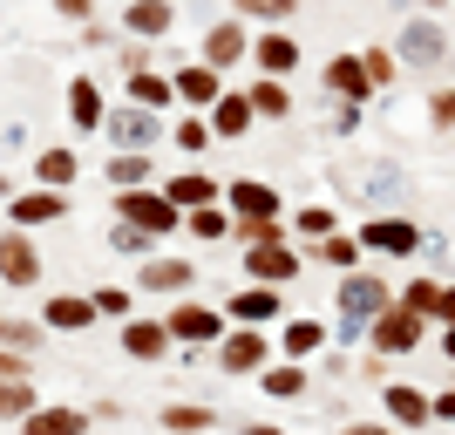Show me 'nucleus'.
<instances>
[{"mask_svg": "<svg viewBox=\"0 0 455 435\" xmlns=\"http://www.w3.org/2000/svg\"><path fill=\"white\" fill-rule=\"evenodd\" d=\"M387 306H395V286L380 279V272H367V265L340 272V279H333V341L361 347L367 326H374V313H387Z\"/></svg>", "mask_w": 455, "mask_h": 435, "instance_id": "1", "label": "nucleus"}, {"mask_svg": "<svg viewBox=\"0 0 455 435\" xmlns=\"http://www.w3.org/2000/svg\"><path fill=\"white\" fill-rule=\"evenodd\" d=\"M116 218H130L136 231H150V238H171V231H184V205H171V190H116Z\"/></svg>", "mask_w": 455, "mask_h": 435, "instance_id": "2", "label": "nucleus"}, {"mask_svg": "<svg viewBox=\"0 0 455 435\" xmlns=\"http://www.w3.org/2000/svg\"><path fill=\"white\" fill-rule=\"evenodd\" d=\"M361 231V246L374 252V259H415L421 246H428V231L408 218V211H374L367 225H354Z\"/></svg>", "mask_w": 455, "mask_h": 435, "instance_id": "3", "label": "nucleus"}, {"mask_svg": "<svg viewBox=\"0 0 455 435\" xmlns=\"http://www.w3.org/2000/svg\"><path fill=\"white\" fill-rule=\"evenodd\" d=\"M435 320H421L415 306H387V313H374V326H367V347H374L380 360H401V354H415L421 347V334H428Z\"/></svg>", "mask_w": 455, "mask_h": 435, "instance_id": "4", "label": "nucleus"}, {"mask_svg": "<svg viewBox=\"0 0 455 435\" xmlns=\"http://www.w3.org/2000/svg\"><path fill=\"white\" fill-rule=\"evenodd\" d=\"M395 55H401V68H442L449 61V28L435 14H408L395 35Z\"/></svg>", "mask_w": 455, "mask_h": 435, "instance_id": "5", "label": "nucleus"}, {"mask_svg": "<svg viewBox=\"0 0 455 435\" xmlns=\"http://www.w3.org/2000/svg\"><path fill=\"white\" fill-rule=\"evenodd\" d=\"M164 326L177 334V347H218L231 320H225V306H204V300H190V293H184V300L164 313Z\"/></svg>", "mask_w": 455, "mask_h": 435, "instance_id": "6", "label": "nucleus"}, {"mask_svg": "<svg viewBox=\"0 0 455 435\" xmlns=\"http://www.w3.org/2000/svg\"><path fill=\"white\" fill-rule=\"evenodd\" d=\"M197 55L211 61V68H238V61H251V20H238V14H225V20H211L204 28V41H197Z\"/></svg>", "mask_w": 455, "mask_h": 435, "instance_id": "7", "label": "nucleus"}, {"mask_svg": "<svg viewBox=\"0 0 455 435\" xmlns=\"http://www.w3.org/2000/svg\"><path fill=\"white\" fill-rule=\"evenodd\" d=\"M272 360V334H259V326H225V341H218V367H225V375H259V367H266Z\"/></svg>", "mask_w": 455, "mask_h": 435, "instance_id": "8", "label": "nucleus"}, {"mask_svg": "<svg viewBox=\"0 0 455 435\" xmlns=\"http://www.w3.org/2000/svg\"><path fill=\"white\" fill-rule=\"evenodd\" d=\"M320 89H326V95H347V102H361V109L380 95L374 82H367L361 48H340V55H326V61H320Z\"/></svg>", "mask_w": 455, "mask_h": 435, "instance_id": "9", "label": "nucleus"}, {"mask_svg": "<svg viewBox=\"0 0 455 435\" xmlns=\"http://www.w3.org/2000/svg\"><path fill=\"white\" fill-rule=\"evenodd\" d=\"M306 272V252L292 238H272V246H245V279H266V286H292Z\"/></svg>", "mask_w": 455, "mask_h": 435, "instance_id": "10", "label": "nucleus"}, {"mask_svg": "<svg viewBox=\"0 0 455 435\" xmlns=\"http://www.w3.org/2000/svg\"><path fill=\"white\" fill-rule=\"evenodd\" d=\"M380 415L395 422L401 435H408V429H428V422H435V395L415 388V381H387V388H380Z\"/></svg>", "mask_w": 455, "mask_h": 435, "instance_id": "11", "label": "nucleus"}, {"mask_svg": "<svg viewBox=\"0 0 455 435\" xmlns=\"http://www.w3.org/2000/svg\"><path fill=\"white\" fill-rule=\"evenodd\" d=\"M285 286H266V279H245L238 293H231L225 306V320H245V326H279L285 320V300H279Z\"/></svg>", "mask_w": 455, "mask_h": 435, "instance_id": "12", "label": "nucleus"}, {"mask_svg": "<svg viewBox=\"0 0 455 435\" xmlns=\"http://www.w3.org/2000/svg\"><path fill=\"white\" fill-rule=\"evenodd\" d=\"M299 35H292V28H259V35H251V68H259V76H299Z\"/></svg>", "mask_w": 455, "mask_h": 435, "instance_id": "13", "label": "nucleus"}, {"mask_svg": "<svg viewBox=\"0 0 455 435\" xmlns=\"http://www.w3.org/2000/svg\"><path fill=\"white\" fill-rule=\"evenodd\" d=\"M279 347L285 360H313V354H326V347H333V326L326 320H313V313H285L279 320Z\"/></svg>", "mask_w": 455, "mask_h": 435, "instance_id": "14", "label": "nucleus"}, {"mask_svg": "<svg viewBox=\"0 0 455 435\" xmlns=\"http://www.w3.org/2000/svg\"><path fill=\"white\" fill-rule=\"evenodd\" d=\"M102 130H109L116 150H150L156 136H164V109H143V102H130V109H116Z\"/></svg>", "mask_w": 455, "mask_h": 435, "instance_id": "15", "label": "nucleus"}, {"mask_svg": "<svg viewBox=\"0 0 455 435\" xmlns=\"http://www.w3.org/2000/svg\"><path fill=\"white\" fill-rule=\"evenodd\" d=\"M35 279H41V252H35V238H28L20 225H7V231H0V286H20V293H28Z\"/></svg>", "mask_w": 455, "mask_h": 435, "instance_id": "16", "label": "nucleus"}, {"mask_svg": "<svg viewBox=\"0 0 455 435\" xmlns=\"http://www.w3.org/2000/svg\"><path fill=\"white\" fill-rule=\"evenodd\" d=\"M225 205H231V218H285V197L266 184V177H231Z\"/></svg>", "mask_w": 455, "mask_h": 435, "instance_id": "17", "label": "nucleus"}, {"mask_svg": "<svg viewBox=\"0 0 455 435\" xmlns=\"http://www.w3.org/2000/svg\"><path fill=\"white\" fill-rule=\"evenodd\" d=\"M136 286L164 293V300H184L190 286H197V265L190 259H136Z\"/></svg>", "mask_w": 455, "mask_h": 435, "instance_id": "18", "label": "nucleus"}, {"mask_svg": "<svg viewBox=\"0 0 455 435\" xmlns=\"http://www.w3.org/2000/svg\"><path fill=\"white\" fill-rule=\"evenodd\" d=\"M68 218V190H48V184H35V190H20L14 205H7V225H61Z\"/></svg>", "mask_w": 455, "mask_h": 435, "instance_id": "19", "label": "nucleus"}, {"mask_svg": "<svg viewBox=\"0 0 455 435\" xmlns=\"http://www.w3.org/2000/svg\"><path fill=\"white\" fill-rule=\"evenodd\" d=\"M177 102H184V109H211V102H218V95H225V68H211L204 55L197 61H184V68H177Z\"/></svg>", "mask_w": 455, "mask_h": 435, "instance_id": "20", "label": "nucleus"}, {"mask_svg": "<svg viewBox=\"0 0 455 435\" xmlns=\"http://www.w3.org/2000/svg\"><path fill=\"white\" fill-rule=\"evenodd\" d=\"M95 320H102V313H95V293H55V300L41 306V326H48V334H89Z\"/></svg>", "mask_w": 455, "mask_h": 435, "instance_id": "21", "label": "nucleus"}, {"mask_svg": "<svg viewBox=\"0 0 455 435\" xmlns=\"http://www.w3.org/2000/svg\"><path fill=\"white\" fill-rule=\"evenodd\" d=\"M20 435H89V408L76 401H41L20 415Z\"/></svg>", "mask_w": 455, "mask_h": 435, "instance_id": "22", "label": "nucleus"}, {"mask_svg": "<svg viewBox=\"0 0 455 435\" xmlns=\"http://www.w3.org/2000/svg\"><path fill=\"white\" fill-rule=\"evenodd\" d=\"M259 395H272V401H306V388H313V375H306V360H266V367H259Z\"/></svg>", "mask_w": 455, "mask_h": 435, "instance_id": "23", "label": "nucleus"}, {"mask_svg": "<svg viewBox=\"0 0 455 435\" xmlns=\"http://www.w3.org/2000/svg\"><path fill=\"white\" fill-rule=\"evenodd\" d=\"M116 341H123V354H130V360H164V354L177 347V334H171L164 320H136V313H130Z\"/></svg>", "mask_w": 455, "mask_h": 435, "instance_id": "24", "label": "nucleus"}, {"mask_svg": "<svg viewBox=\"0 0 455 435\" xmlns=\"http://www.w3.org/2000/svg\"><path fill=\"white\" fill-rule=\"evenodd\" d=\"M171 28H177L171 0H130V7H123V35L130 41H164Z\"/></svg>", "mask_w": 455, "mask_h": 435, "instance_id": "25", "label": "nucleus"}, {"mask_svg": "<svg viewBox=\"0 0 455 435\" xmlns=\"http://www.w3.org/2000/svg\"><path fill=\"white\" fill-rule=\"evenodd\" d=\"M204 116H211V130H218V143H238V136L259 123V109H251V95H245V89H225Z\"/></svg>", "mask_w": 455, "mask_h": 435, "instance_id": "26", "label": "nucleus"}, {"mask_svg": "<svg viewBox=\"0 0 455 435\" xmlns=\"http://www.w3.org/2000/svg\"><path fill=\"white\" fill-rule=\"evenodd\" d=\"M68 123H76L82 136H95L102 123H109V102H102V82H95V76L68 82Z\"/></svg>", "mask_w": 455, "mask_h": 435, "instance_id": "27", "label": "nucleus"}, {"mask_svg": "<svg viewBox=\"0 0 455 435\" xmlns=\"http://www.w3.org/2000/svg\"><path fill=\"white\" fill-rule=\"evenodd\" d=\"M245 95H251V109H259V123H292V116H299V102H292V89H285V76H251Z\"/></svg>", "mask_w": 455, "mask_h": 435, "instance_id": "28", "label": "nucleus"}, {"mask_svg": "<svg viewBox=\"0 0 455 435\" xmlns=\"http://www.w3.org/2000/svg\"><path fill=\"white\" fill-rule=\"evenodd\" d=\"M123 82H130V102H143V109H171L177 102V82L156 68V61H143V68H123Z\"/></svg>", "mask_w": 455, "mask_h": 435, "instance_id": "29", "label": "nucleus"}, {"mask_svg": "<svg viewBox=\"0 0 455 435\" xmlns=\"http://www.w3.org/2000/svg\"><path fill=\"white\" fill-rule=\"evenodd\" d=\"M28 177H35V184H48V190H76V184H82V157L68 150V143H55V150L35 157V171H28Z\"/></svg>", "mask_w": 455, "mask_h": 435, "instance_id": "30", "label": "nucleus"}, {"mask_svg": "<svg viewBox=\"0 0 455 435\" xmlns=\"http://www.w3.org/2000/svg\"><path fill=\"white\" fill-rule=\"evenodd\" d=\"M164 190H171V205H184V211L218 205V197H225V184H218L211 171H171V177H164Z\"/></svg>", "mask_w": 455, "mask_h": 435, "instance_id": "31", "label": "nucleus"}, {"mask_svg": "<svg viewBox=\"0 0 455 435\" xmlns=\"http://www.w3.org/2000/svg\"><path fill=\"white\" fill-rule=\"evenodd\" d=\"M306 259H320L333 265V272H354V265H367V246H361V231H333V238H320V246H306Z\"/></svg>", "mask_w": 455, "mask_h": 435, "instance_id": "32", "label": "nucleus"}, {"mask_svg": "<svg viewBox=\"0 0 455 435\" xmlns=\"http://www.w3.org/2000/svg\"><path fill=\"white\" fill-rule=\"evenodd\" d=\"M231 225H238V218H231V205H225V197H218V205L184 211V231L197 238V246H225V238H231Z\"/></svg>", "mask_w": 455, "mask_h": 435, "instance_id": "33", "label": "nucleus"}, {"mask_svg": "<svg viewBox=\"0 0 455 435\" xmlns=\"http://www.w3.org/2000/svg\"><path fill=\"white\" fill-rule=\"evenodd\" d=\"M340 231V211L333 205H299V218H292V246H320V238H333Z\"/></svg>", "mask_w": 455, "mask_h": 435, "instance_id": "34", "label": "nucleus"}, {"mask_svg": "<svg viewBox=\"0 0 455 435\" xmlns=\"http://www.w3.org/2000/svg\"><path fill=\"white\" fill-rule=\"evenodd\" d=\"M150 171H156V164H150V150H116L109 164H102V177H109L116 190H136V184H150Z\"/></svg>", "mask_w": 455, "mask_h": 435, "instance_id": "35", "label": "nucleus"}, {"mask_svg": "<svg viewBox=\"0 0 455 435\" xmlns=\"http://www.w3.org/2000/svg\"><path fill=\"white\" fill-rule=\"evenodd\" d=\"M156 422H164L171 435H204V429H218V408H204V401H171Z\"/></svg>", "mask_w": 455, "mask_h": 435, "instance_id": "36", "label": "nucleus"}, {"mask_svg": "<svg viewBox=\"0 0 455 435\" xmlns=\"http://www.w3.org/2000/svg\"><path fill=\"white\" fill-rule=\"evenodd\" d=\"M238 7V20H251V28H292L299 20V0H231Z\"/></svg>", "mask_w": 455, "mask_h": 435, "instance_id": "37", "label": "nucleus"}, {"mask_svg": "<svg viewBox=\"0 0 455 435\" xmlns=\"http://www.w3.org/2000/svg\"><path fill=\"white\" fill-rule=\"evenodd\" d=\"M361 61H367V82H374V89H395V82H401V55H395V41H367Z\"/></svg>", "mask_w": 455, "mask_h": 435, "instance_id": "38", "label": "nucleus"}, {"mask_svg": "<svg viewBox=\"0 0 455 435\" xmlns=\"http://www.w3.org/2000/svg\"><path fill=\"white\" fill-rule=\"evenodd\" d=\"M28 408H41V395L28 388V375H0V422H20Z\"/></svg>", "mask_w": 455, "mask_h": 435, "instance_id": "39", "label": "nucleus"}, {"mask_svg": "<svg viewBox=\"0 0 455 435\" xmlns=\"http://www.w3.org/2000/svg\"><path fill=\"white\" fill-rule=\"evenodd\" d=\"M171 136H177V150H184V157H204L211 143H218L211 116H177V123H171Z\"/></svg>", "mask_w": 455, "mask_h": 435, "instance_id": "40", "label": "nucleus"}, {"mask_svg": "<svg viewBox=\"0 0 455 435\" xmlns=\"http://www.w3.org/2000/svg\"><path fill=\"white\" fill-rule=\"evenodd\" d=\"M395 300H401V306H415L421 320H442V279H408Z\"/></svg>", "mask_w": 455, "mask_h": 435, "instance_id": "41", "label": "nucleus"}, {"mask_svg": "<svg viewBox=\"0 0 455 435\" xmlns=\"http://www.w3.org/2000/svg\"><path fill=\"white\" fill-rule=\"evenodd\" d=\"M231 238H238V246H272V238H292V225H285V218H238Z\"/></svg>", "mask_w": 455, "mask_h": 435, "instance_id": "42", "label": "nucleus"}, {"mask_svg": "<svg viewBox=\"0 0 455 435\" xmlns=\"http://www.w3.org/2000/svg\"><path fill=\"white\" fill-rule=\"evenodd\" d=\"M109 252H123V259H150V231H136L130 218H116V225H109Z\"/></svg>", "mask_w": 455, "mask_h": 435, "instance_id": "43", "label": "nucleus"}, {"mask_svg": "<svg viewBox=\"0 0 455 435\" xmlns=\"http://www.w3.org/2000/svg\"><path fill=\"white\" fill-rule=\"evenodd\" d=\"M361 190H367V197H395V190H401V164H367Z\"/></svg>", "mask_w": 455, "mask_h": 435, "instance_id": "44", "label": "nucleus"}, {"mask_svg": "<svg viewBox=\"0 0 455 435\" xmlns=\"http://www.w3.org/2000/svg\"><path fill=\"white\" fill-rule=\"evenodd\" d=\"M428 123H435L442 136L455 130V82H442V89H428Z\"/></svg>", "mask_w": 455, "mask_h": 435, "instance_id": "45", "label": "nucleus"}, {"mask_svg": "<svg viewBox=\"0 0 455 435\" xmlns=\"http://www.w3.org/2000/svg\"><path fill=\"white\" fill-rule=\"evenodd\" d=\"M361 102H347V95H333V116H326V130H333V136H354V130H361Z\"/></svg>", "mask_w": 455, "mask_h": 435, "instance_id": "46", "label": "nucleus"}, {"mask_svg": "<svg viewBox=\"0 0 455 435\" xmlns=\"http://www.w3.org/2000/svg\"><path fill=\"white\" fill-rule=\"evenodd\" d=\"M95 313L102 320H130V293L123 286H95Z\"/></svg>", "mask_w": 455, "mask_h": 435, "instance_id": "47", "label": "nucleus"}, {"mask_svg": "<svg viewBox=\"0 0 455 435\" xmlns=\"http://www.w3.org/2000/svg\"><path fill=\"white\" fill-rule=\"evenodd\" d=\"M35 341H41V326H35V320H0V347H20V354H28Z\"/></svg>", "mask_w": 455, "mask_h": 435, "instance_id": "48", "label": "nucleus"}, {"mask_svg": "<svg viewBox=\"0 0 455 435\" xmlns=\"http://www.w3.org/2000/svg\"><path fill=\"white\" fill-rule=\"evenodd\" d=\"M102 0H55V14H68V20H89Z\"/></svg>", "mask_w": 455, "mask_h": 435, "instance_id": "49", "label": "nucleus"}, {"mask_svg": "<svg viewBox=\"0 0 455 435\" xmlns=\"http://www.w3.org/2000/svg\"><path fill=\"white\" fill-rule=\"evenodd\" d=\"M347 435H401L395 422H347Z\"/></svg>", "mask_w": 455, "mask_h": 435, "instance_id": "50", "label": "nucleus"}, {"mask_svg": "<svg viewBox=\"0 0 455 435\" xmlns=\"http://www.w3.org/2000/svg\"><path fill=\"white\" fill-rule=\"evenodd\" d=\"M0 375H28V360H20V347H0Z\"/></svg>", "mask_w": 455, "mask_h": 435, "instance_id": "51", "label": "nucleus"}, {"mask_svg": "<svg viewBox=\"0 0 455 435\" xmlns=\"http://www.w3.org/2000/svg\"><path fill=\"white\" fill-rule=\"evenodd\" d=\"M435 422H455V388H442V395H435Z\"/></svg>", "mask_w": 455, "mask_h": 435, "instance_id": "52", "label": "nucleus"}, {"mask_svg": "<svg viewBox=\"0 0 455 435\" xmlns=\"http://www.w3.org/2000/svg\"><path fill=\"white\" fill-rule=\"evenodd\" d=\"M442 320H455V279H442Z\"/></svg>", "mask_w": 455, "mask_h": 435, "instance_id": "53", "label": "nucleus"}, {"mask_svg": "<svg viewBox=\"0 0 455 435\" xmlns=\"http://www.w3.org/2000/svg\"><path fill=\"white\" fill-rule=\"evenodd\" d=\"M442 360H455V320H442Z\"/></svg>", "mask_w": 455, "mask_h": 435, "instance_id": "54", "label": "nucleus"}, {"mask_svg": "<svg viewBox=\"0 0 455 435\" xmlns=\"http://www.w3.org/2000/svg\"><path fill=\"white\" fill-rule=\"evenodd\" d=\"M245 435H285L279 422H245Z\"/></svg>", "mask_w": 455, "mask_h": 435, "instance_id": "55", "label": "nucleus"}, {"mask_svg": "<svg viewBox=\"0 0 455 435\" xmlns=\"http://www.w3.org/2000/svg\"><path fill=\"white\" fill-rule=\"evenodd\" d=\"M0 197H7V171H0Z\"/></svg>", "mask_w": 455, "mask_h": 435, "instance_id": "56", "label": "nucleus"}]
</instances>
